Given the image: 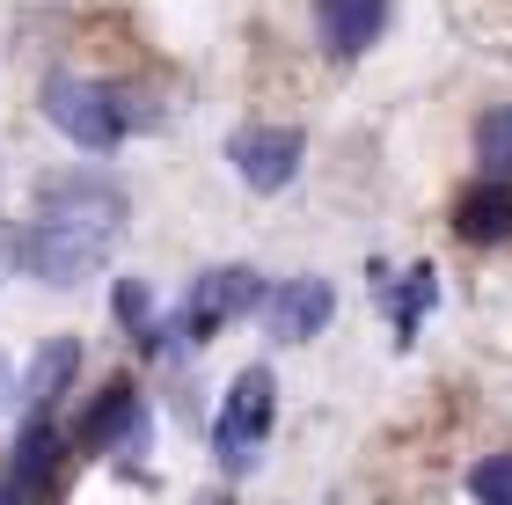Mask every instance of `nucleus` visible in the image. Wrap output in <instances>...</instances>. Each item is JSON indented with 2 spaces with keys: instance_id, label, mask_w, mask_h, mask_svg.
Segmentation results:
<instances>
[{
  "instance_id": "5",
  "label": "nucleus",
  "mask_w": 512,
  "mask_h": 505,
  "mask_svg": "<svg viewBox=\"0 0 512 505\" xmlns=\"http://www.w3.org/2000/svg\"><path fill=\"white\" fill-rule=\"evenodd\" d=\"M235 176L249 191H286L300 169V132H235Z\"/></svg>"
},
{
  "instance_id": "16",
  "label": "nucleus",
  "mask_w": 512,
  "mask_h": 505,
  "mask_svg": "<svg viewBox=\"0 0 512 505\" xmlns=\"http://www.w3.org/2000/svg\"><path fill=\"white\" fill-rule=\"evenodd\" d=\"M8 396H15V388H8V374H0V403H8Z\"/></svg>"
},
{
  "instance_id": "12",
  "label": "nucleus",
  "mask_w": 512,
  "mask_h": 505,
  "mask_svg": "<svg viewBox=\"0 0 512 505\" xmlns=\"http://www.w3.org/2000/svg\"><path fill=\"white\" fill-rule=\"evenodd\" d=\"M476 154H483V169H491V176H512V110H483Z\"/></svg>"
},
{
  "instance_id": "14",
  "label": "nucleus",
  "mask_w": 512,
  "mask_h": 505,
  "mask_svg": "<svg viewBox=\"0 0 512 505\" xmlns=\"http://www.w3.org/2000/svg\"><path fill=\"white\" fill-rule=\"evenodd\" d=\"M469 491H476V505H512V454H491L469 476Z\"/></svg>"
},
{
  "instance_id": "15",
  "label": "nucleus",
  "mask_w": 512,
  "mask_h": 505,
  "mask_svg": "<svg viewBox=\"0 0 512 505\" xmlns=\"http://www.w3.org/2000/svg\"><path fill=\"white\" fill-rule=\"evenodd\" d=\"M425 301H432V271H410V286L395 293V337H410V330H417Z\"/></svg>"
},
{
  "instance_id": "11",
  "label": "nucleus",
  "mask_w": 512,
  "mask_h": 505,
  "mask_svg": "<svg viewBox=\"0 0 512 505\" xmlns=\"http://www.w3.org/2000/svg\"><path fill=\"white\" fill-rule=\"evenodd\" d=\"M132 410H139V396H132L125 381H110V388H103V403L88 410V425H81V447H103V440H118V432L132 425Z\"/></svg>"
},
{
  "instance_id": "17",
  "label": "nucleus",
  "mask_w": 512,
  "mask_h": 505,
  "mask_svg": "<svg viewBox=\"0 0 512 505\" xmlns=\"http://www.w3.org/2000/svg\"><path fill=\"white\" fill-rule=\"evenodd\" d=\"M205 505H227V498H205Z\"/></svg>"
},
{
  "instance_id": "10",
  "label": "nucleus",
  "mask_w": 512,
  "mask_h": 505,
  "mask_svg": "<svg viewBox=\"0 0 512 505\" xmlns=\"http://www.w3.org/2000/svg\"><path fill=\"white\" fill-rule=\"evenodd\" d=\"M59 447H66V440H59V432H52V425H44V418H30V432H22V440H15V462H8V476H15V484H22V491H37V484H44V476H52V469H59Z\"/></svg>"
},
{
  "instance_id": "6",
  "label": "nucleus",
  "mask_w": 512,
  "mask_h": 505,
  "mask_svg": "<svg viewBox=\"0 0 512 505\" xmlns=\"http://www.w3.org/2000/svg\"><path fill=\"white\" fill-rule=\"evenodd\" d=\"M330 308H337V293L322 286V279H293V286H278L271 301H264V315H271V330L278 337H315L322 323H330Z\"/></svg>"
},
{
  "instance_id": "3",
  "label": "nucleus",
  "mask_w": 512,
  "mask_h": 505,
  "mask_svg": "<svg viewBox=\"0 0 512 505\" xmlns=\"http://www.w3.org/2000/svg\"><path fill=\"white\" fill-rule=\"evenodd\" d=\"M264 432H271V374L249 366V374H235V388H227V403H220V425H213L220 469L242 476L256 462V447H264Z\"/></svg>"
},
{
  "instance_id": "9",
  "label": "nucleus",
  "mask_w": 512,
  "mask_h": 505,
  "mask_svg": "<svg viewBox=\"0 0 512 505\" xmlns=\"http://www.w3.org/2000/svg\"><path fill=\"white\" fill-rule=\"evenodd\" d=\"M381 15H388V0H322V37L352 59V52H366V44H374Z\"/></svg>"
},
{
  "instance_id": "4",
  "label": "nucleus",
  "mask_w": 512,
  "mask_h": 505,
  "mask_svg": "<svg viewBox=\"0 0 512 505\" xmlns=\"http://www.w3.org/2000/svg\"><path fill=\"white\" fill-rule=\"evenodd\" d=\"M271 293L256 286V271H242V264H227V271H205V279L191 286V301H183V337H213L220 323H235V315H249V308H264Z\"/></svg>"
},
{
  "instance_id": "7",
  "label": "nucleus",
  "mask_w": 512,
  "mask_h": 505,
  "mask_svg": "<svg viewBox=\"0 0 512 505\" xmlns=\"http://www.w3.org/2000/svg\"><path fill=\"white\" fill-rule=\"evenodd\" d=\"M454 227H461L469 242H505V235H512V191H505V176L461 191V198H454Z\"/></svg>"
},
{
  "instance_id": "1",
  "label": "nucleus",
  "mask_w": 512,
  "mask_h": 505,
  "mask_svg": "<svg viewBox=\"0 0 512 505\" xmlns=\"http://www.w3.org/2000/svg\"><path fill=\"white\" fill-rule=\"evenodd\" d=\"M118 235H125V191H110L96 176H59L37 191V213L22 227L15 257L44 286H81L88 271H103Z\"/></svg>"
},
{
  "instance_id": "2",
  "label": "nucleus",
  "mask_w": 512,
  "mask_h": 505,
  "mask_svg": "<svg viewBox=\"0 0 512 505\" xmlns=\"http://www.w3.org/2000/svg\"><path fill=\"white\" fill-rule=\"evenodd\" d=\"M44 118H52L74 147L103 154V147H118L132 125H154V110H139L132 88L81 81V74H52V81H44Z\"/></svg>"
},
{
  "instance_id": "8",
  "label": "nucleus",
  "mask_w": 512,
  "mask_h": 505,
  "mask_svg": "<svg viewBox=\"0 0 512 505\" xmlns=\"http://www.w3.org/2000/svg\"><path fill=\"white\" fill-rule=\"evenodd\" d=\"M74 366H81V337H52V344H44V352L30 359V374H22V403H30L37 418H44V410H52V403L66 396Z\"/></svg>"
},
{
  "instance_id": "13",
  "label": "nucleus",
  "mask_w": 512,
  "mask_h": 505,
  "mask_svg": "<svg viewBox=\"0 0 512 505\" xmlns=\"http://www.w3.org/2000/svg\"><path fill=\"white\" fill-rule=\"evenodd\" d=\"M118 323L132 337H154V293H147V279H118Z\"/></svg>"
}]
</instances>
